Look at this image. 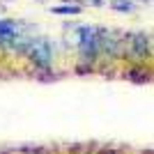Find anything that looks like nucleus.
Segmentation results:
<instances>
[{"instance_id": "7ed1b4c3", "label": "nucleus", "mask_w": 154, "mask_h": 154, "mask_svg": "<svg viewBox=\"0 0 154 154\" xmlns=\"http://www.w3.org/2000/svg\"><path fill=\"white\" fill-rule=\"evenodd\" d=\"M78 53L88 64H92L99 58V42H97V28L94 26H78Z\"/></svg>"}, {"instance_id": "423d86ee", "label": "nucleus", "mask_w": 154, "mask_h": 154, "mask_svg": "<svg viewBox=\"0 0 154 154\" xmlns=\"http://www.w3.org/2000/svg\"><path fill=\"white\" fill-rule=\"evenodd\" d=\"M138 69H140L138 74H136V71H129V81H136V83H149V78H152V76H149V71H145L143 67H138Z\"/></svg>"}, {"instance_id": "f03ea898", "label": "nucleus", "mask_w": 154, "mask_h": 154, "mask_svg": "<svg viewBox=\"0 0 154 154\" xmlns=\"http://www.w3.org/2000/svg\"><path fill=\"white\" fill-rule=\"evenodd\" d=\"M28 53V58L32 60V64L37 67V69H51V64H53V46L51 42L46 37H32L30 39V44H28L26 48Z\"/></svg>"}, {"instance_id": "0eeeda50", "label": "nucleus", "mask_w": 154, "mask_h": 154, "mask_svg": "<svg viewBox=\"0 0 154 154\" xmlns=\"http://www.w3.org/2000/svg\"><path fill=\"white\" fill-rule=\"evenodd\" d=\"M88 5H94V7H99V5H103V0H88Z\"/></svg>"}, {"instance_id": "1a4fd4ad", "label": "nucleus", "mask_w": 154, "mask_h": 154, "mask_svg": "<svg viewBox=\"0 0 154 154\" xmlns=\"http://www.w3.org/2000/svg\"><path fill=\"white\" fill-rule=\"evenodd\" d=\"M143 2H145V0H143ZM147 2H149V0H147Z\"/></svg>"}, {"instance_id": "39448f33", "label": "nucleus", "mask_w": 154, "mask_h": 154, "mask_svg": "<svg viewBox=\"0 0 154 154\" xmlns=\"http://www.w3.org/2000/svg\"><path fill=\"white\" fill-rule=\"evenodd\" d=\"M110 7H113L115 12H122V14H134L136 12V2L134 0H113Z\"/></svg>"}, {"instance_id": "20e7f679", "label": "nucleus", "mask_w": 154, "mask_h": 154, "mask_svg": "<svg viewBox=\"0 0 154 154\" xmlns=\"http://www.w3.org/2000/svg\"><path fill=\"white\" fill-rule=\"evenodd\" d=\"M51 12L60 14V16H78V14L83 12V5H78V2H64L60 7H53Z\"/></svg>"}, {"instance_id": "6e6552de", "label": "nucleus", "mask_w": 154, "mask_h": 154, "mask_svg": "<svg viewBox=\"0 0 154 154\" xmlns=\"http://www.w3.org/2000/svg\"><path fill=\"white\" fill-rule=\"evenodd\" d=\"M62 2H78V0H62Z\"/></svg>"}, {"instance_id": "f257e3e1", "label": "nucleus", "mask_w": 154, "mask_h": 154, "mask_svg": "<svg viewBox=\"0 0 154 154\" xmlns=\"http://www.w3.org/2000/svg\"><path fill=\"white\" fill-rule=\"evenodd\" d=\"M122 58L131 62H145L152 58V37L149 32H129L122 37Z\"/></svg>"}]
</instances>
